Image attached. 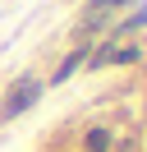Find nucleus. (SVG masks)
Masks as SVG:
<instances>
[{
	"instance_id": "obj_6",
	"label": "nucleus",
	"mask_w": 147,
	"mask_h": 152,
	"mask_svg": "<svg viewBox=\"0 0 147 152\" xmlns=\"http://www.w3.org/2000/svg\"><path fill=\"white\" fill-rule=\"evenodd\" d=\"M138 56H143L138 46H115V56H110V65H133Z\"/></svg>"
},
{
	"instance_id": "obj_2",
	"label": "nucleus",
	"mask_w": 147,
	"mask_h": 152,
	"mask_svg": "<svg viewBox=\"0 0 147 152\" xmlns=\"http://www.w3.org/2000/svg\"><path fill=\"white\" fill-rule=\"evenodd\" d=\"M129 5H133V0H87V5H83V19H78V37L87 42L92 32H101L110 23V14L129 10Z\"/></svg>"
},
{
	"instance_id": "obj_1",
	"label": "nucleus",
	"mask_w": 147,
	"mask_h": 152,
	"mask_svg": "<svg viewBox=\"0 0 147 152\" xmlns=\"http://www.w3.org/2000/svg\"><path fill=\"white\" fill-rule=\"evenodd\" d=\"M41 102V78H32V74H23V78H14V83L5 88V97H0V120H18L23 111H32V106Z\"/></svg>"
},
{
	"instance_id": "obj_4",
	"label": "nucleus",
	"mask_w": 147,
	"mask_h": 152,
	"mask_svg": "<svg viewBox=\"0 0 147 152\" xmlns=\"http://www.w3.org/2000/svg\"><path fill=\"white\" fill-rule=\"evenodd\" d=\"M133 28H147V5H133V14H129L124 23H115L106 42H119V37H124V32H133Z\"/></svg>"
},
{
	"instance_id": "obj_5",
	"label": "nucleus",
	"mask_w": 147,
	"mask_h": 152,
	"mask_svg": "<svg viewBox=\"0 0 147 152\" xmlns=\"http://www.w3.org/2000/svg\"><path fill=\"white\" fill-rule=\"evenodd\" d=\"M83 152H110V129H87L83 134Z\"/></svg>"
},
{
	"instance_id": "obj_3",
	"label": "nucleus",
	"mask_w": 147,
	"mask_h": 152,
	"mask_svg": "<svg viewBox=\"0 0 147 152\" xmlns=\"http://www.w3.org/2000/svg\"><path fill=\"white\" fill-rule=\"evenodd\" d=\"M83 65H87V46H83V42H78V46H74V51H69V56H64V60H60V69H55V83H69V78H74V74H78V69H83Z\"/></svg>"
}]
</instances>
